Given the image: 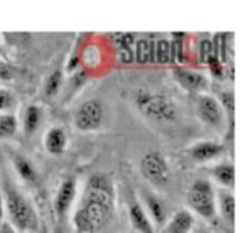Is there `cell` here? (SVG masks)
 <instances>
[{
    "label": "cell",
    "instance_id": "cell-1",
    "mask_svg": "<svg viewBox=\"0 0 249 233\" xmlns=\"http://www.w3.org/2000/svg\"><path fill=\"white\" fill-rule=\"evenodd\" d=\"M114 208L111 181L105 175H95L88 182L82 201L74 216L80 233H96L107 225Z\"/></svg>",
    "mask_w": 249,
    "mask_h": 233
},
{
    "label": "cell",
    "instance_id": "cell-2",
    "mask_svg": "<svg viewBox=\"0 0 249 233\" xmlns=\"http://www.w3.org/2000/svg\"><path fill=\"white\" fill-rule=\"evenodd\" d=\"M139 109L148 118L158 121H172L177 116V107L163 95L141 91L136 97Z\"/></svg>",
    "mask_w": 249,
    "mask_h": 233
},
{
    "label": "cell",
    "instance_id": "cell-3",
    "mask_svg": "<svg viewBox=\"0 0 249 233\" xmlns=\"http://www.w3.org/2000/svg\"><path fill=\"white\" fill-rule=\"evenodd\" d=\"M6 208L9 215L11 217L12 223L21 231H34L38 226V218L34 211L33 206L31 205L26 198L17 192L11 191L7 193Z\"/></svg>",
    "mask_w": 249,
    "mask_h": 233
},
{
    "label": "cell",
    "instance_id": "cell-4",
    "mask_svg": "<svg viewBox=\"0 0 249 233\" xmlns=\"http://www.w3.org/2000/svg\"><path fill=\"white\" fill-rule=\"evenodd\" d=\"M189 205L206 218H212L215 215V199L211 183L204 180H199L192 184L187 194Z\"/></svg>",
    "mask_w": 249,
    "mask_h": 233
},
{
    "label": "cell",
    "instance_id": "cell-5",
    "mask_svg": "<svg viewBox=\"0 0 249 233\" xmlns=\"http://www.w3.org/2000/svg\"><path fill=\"white\" fill-rule=\"evenodd\" d=\"M141 171L147 181L158 187L167 186L170 180V170L167 160L156 150L143 155L141 159Z\"/></svg>",
    "mask_w": 249,
    "mask_h": 233
},
{
    "label": "cell",
    "instance_id": "cell-6",
    "mask_svg": "<svg viewBox=\"0 0 249 233\" xmlns=\"http://www.w3.org/2000/svg\"><path fill=\"white\" fill-rule=\"evenodd\" d=\"M104 119V108L101 102L90 100L78 108L74 116L75 126L80 131H95L100 128Z\"/></svg>",
    "mask_w": 249,
    "mask_h": 233
},
{
    "label": "cell",
    "instance_id": "cell-7",
    "mask_svg": "<svg viewBox=\"0 0 249 233\" xmlns=\"http://www.w3.org/2000/svg\"><path fill=\"white\" fill-rule=\"evenodd\" d=\"M199 116L209 125H221L224 120V108L213 96H202L198 102Z\"/></svg>",
    "mask_w": 249,
    "mask_h": 233
},
{
    "label": "cell",
    "instance_id": "cell-8",
    "mask_svg": "<svg viewBox=\"0 0 249 233\" xmlns=\"http://www.w3.org/2000/svg\"><path fill=\"white\" fill-rule=\"evenodd\" d=\"M75 191H77V188H75L74 180L68 179L62 182L55 199V210L58 217H63L71 209L73 199L75 197Z\"/></svg>",
    "mask_w": 249,
    "mask_h": 233
},
{
    "label": "cell",
    "instance_id": "cell-9",
    "mask_svg": "<svg viewBox=\"0 0 249 233\" xmlns=\"http://www.w3.org/2000/svg\"><path fill=\"white\" fill-rule=\"evenodd\" d=\"M178 82L189 90H203L208 86V80L201 73L179 68L174 72Z\"/></svg>",
    "mask_w": 249,
    "mask_h": 233
},
{
    "label": "cell",
    "instance_id": "cell-10",
    "mask_svg": "<svg viewBox=\"0 0 249 233\" xmlns=\"http://www.w3.org/2000/svg\"><path fill=\"white\" fill-rule=\"evenodd\" d=\"M195 218L187 210H179L173 215L165 227V233H190L194 227Z\"/></svg>",
    "mask_w": 249,
    "mask_h": 233
},
{
    "label": "cell",
    "instance_id": "cell-11",
    "mask_svg": "<svg viewBox=\"0 0 249 233\" xmlns=\"http://www.w3.org/2000/svg\"><path fill=\"white\" fill-rule=\"evenodd\" d=\"M129 217H130L131 225L134 226V228L140 233H155L150 217L146 215L145 210L136 201L131 203L129 206Z\"/></svg>",
    "mask_w": 249,
    "mask_h": 233
},
{
    "label": "cell",
    "instance_id": "cell-12",
    "mask_svg": "<svg viewBox=\"0 0 249 233\" xmlns=\"http://www.w3.org/2000/svg\"><path fill=\"white\" fill-rule=\"evenodd\" d=\"M223 152V146L213 141H204L195 145L191 150V155L198 162H208Z\"/></svg>",
    "mask_w": 249,
    "mask_h": 233
},
{
    "label": "cell",
    "instance_id": "cell-13",
    "mask_svg": "<svg viewBox=\"0 0 249 233\" xmlns=\"http://www.w3.org/2000/svg\"><path fill=\"white\" fill-rule=\"evenodd\" d=\"M45 147L51 154H61L67 145V135L60 128H53L45 136Z\"/></svg>",
    "mask_w": 249,
    "mask_h": 233
},
{
    "label": "cell",
    "instance_id": "cell-14",
    "mask_svg": "<svg viewBox=\"0 0 249 233\" xmlns=\"http://www.w3.org/2000/svg\"><path fill=\"white\" fill-rule=\"evenodd\" d=\"M135 58L139 63L155 62V43L147 39H140L135 45Z\"/></svg>",
    "mask_w": 249,
    "mask_h": 233
},
{
    "label": "cell",
    "instance_id": "cell-15",
    "mask_svg": "<svg viewBox=\"0 0 249 233\" xmlns=\"http://www.w3.org/2000/svg\"><path fill=\"white\" fill-rule=\"evenodd\" d=\"M146 205H147L148 211H150L151 216L156 221V223L163 225L165 218H167V211H165L164 204L160 199L156 198V197L147 194V197H146Z\"/></svg>",
    "mask_w": 249,
    "mask_h": 233
},
{
    "label": "cell",
    "instance_id": "cell-16",
    "mask_svg": "<svg viewBox=\"0 0 249 233\" xmlns=\"http://www.w3.org/2000/svg\"><path fill=\"white\" fill-rule=\"evenodd\" d=\"M41 112L38 106H29L24 114V131L27 133H33L40 124Z\"/></svg>",
    "mask_w": 249,
    "mask_h": 233
},
{
    "label": "cell",
    "instance_id": "cell-17",
    "mask_svg": "<svg viewBox=\"0 0 249 233\" xmlns=\"http://www.w3.org/2000/svg\"><path fill=\"white\" fill-rule=\"evenodd\" d=\"M172 61V49L167 39H160L155 43V62L167 65Z\"/></svg>",
    "mask_w": 249,
    "mask_h": 233
},
{
    "label": "cell",
    "instance_id": "cell-18",
    "mask_svg": "<svg viewBox=\"0 0 249 233\" xmlns=\"http://www.w3.org/2000/svg\"><path fill=\"white\" fill-rule=\"evenodd\" d=\"M214 176L220 183L232 186L235 182V169L231 164H221L214 169Z\"/></svg>",
    "mask_w": 249,
    "mask_h": 233
},
{
    "label": "cell",
    "instance_id": "cell-19",
    "mask_svg": "<svg viewBox=\"0 0 249 233\" xmlns=\"http://www.w3.org/2000/svg\"><path fill=\"white\" fill-rule=\"evenodd\" d=\"M15 165H16L17 171H18V174L21 175V177L23 180L32 182L36 179V171H34L33 166H32V164L27 159H24L22 157H16Z\"/></svg>",
    "mask_w": 249,
    "mask_h": 233
},
{
    "label": "cell",
    "instance_id": "cell-20",
    "mask_svg": "<svg viewBox=\"0 0 249 233\" xmlns=\"http://www.w3.org/2000/svg\"><path fill=\"white\" fill-rule=\"evenodd\" d=\"M221 214L228 222L235 221V198L231 194H224L220 201Z\"/></svg>",
    "mask_w": 249,
    "mask_h": 233
},
{
    "label": "cell",
    "instance_id": "cell-21",
    "mask_svg": "<svg viewBox=\"0 0 249 233\" xmlns=\"http://www.w3.org/2000/svg\"><path fill=\"white\" fill-rule=\"evenodd\" d=\"M17 128V121L12 114L0 116V137H9L14 135Z\"/></svg>",
    "mask_w": 249,
    "mask_h": 233
},
{
    "label": "cell",
    "instance_id": "cell-22",
    "mask_svg": "<svg viewBox=\"0 0 249 233\" xmlns=\"http://www.w3.org/2000/svg\"><path fill=\"white\" fill-rule=\"evenodd\" d=\"M61 83H62V72L61 70H53L46 79L45 94L48 96H53V95L57 94V91L60 90Z\"/></svg>",
    "mask_w": 249,
    "mask_h": 233
},
{
    "label": "cell",
    "instance_id": "cell-23",
    "mask_svg": "<svg viewBox=\"0 0 249 233\" xmlns=\"http://www.w3.org/2000/svg\"><path fill=\"white\" fill-rule=\"evenodd\" d=\"M213 44L209 40H203L201 44H199V53H201V57L204 62L208 63V61L211 58L215 57L214 56V49Z\"/></svg>",
    "mask_w": 249,
    "mask_h": 233
},
{
    "label": "cell",
    "instance_id": "cell-24",
    "mask_svg": "<svg viewBox=\"0 0 249 233\" xmlns=\"http://www.w3.org/2000/svg\"><path fill=\"white\" fill-rule=\"evenodd\" d=\"M14 103V97L6 90L0 89V111H5V109L10 108Z\"/></svg>",
    "mask_w": 249,
    "mask_h": 233
},
{
    "label": "cell",
    "instance_id": "cell-25",
    "mask_svg": "<svg viewBox=\"0 0 249 233\" xmlns=\"http://www.w3.org/2000/svg\"><path fill=\"white\" fill-rule=\"evenodd\" d=\"M221 100H223L224 104L228 107V109L233 111V106H235V101H233V95L230 92H224L221 94Z\"/></svg>",
    "mask_w": 249,
    "mask_h": 233
},
{
    "label": "cell",
    "instance_id": "cell-26",
    "mask_svg": "<svg viewBox=\"0 0 249 233\" xmlns=\"http://www.w3.org/2000/svg\"><path fill=\"white\" fill-rule=\"evenodd\" d=\"M0 233H15V231L9 223H4V225H1V227H0Z\"/></svg>",
    "mask_w": 249,
    "mask_h": 233
},
{
    "label": "cell",
    "instance_id": "cell-27",
    "mask_svg": "<svg viewBox=\"0 0 249 233\" xmlns=\"http://www.w3.org/2000/svg\"><path fill=\"white\" fill-rule=\"evenodd\" d=\"M2 215H4V205H2V200L0 198V220L2 218Z\"/></svg>",
    "mask_w": 249,
    "mask_h": 233
}]
</instances>
